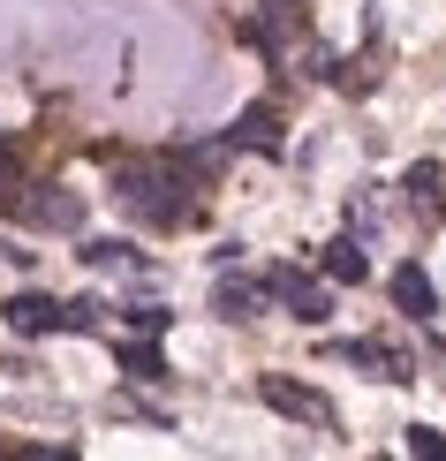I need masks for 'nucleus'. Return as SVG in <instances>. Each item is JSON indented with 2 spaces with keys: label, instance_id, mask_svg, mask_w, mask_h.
Segmentation results:
<instances>
[{
  "label": "nucleus",
  "instance_id": "obj_12",
  "mask_svg": "<svg viewBox=\"0 0 446 461\" xmlns=\"http://www.w3.org/2000/svg\"><path fill=\"white\" fill-rule=\"evenodd\" d=\"M76 258H84L91 273H137V249H129V242H114V235L84 242V249H76Z\"/></svg>",
  "mask_w": 446,
  "mask_h": 461
},
{
  "label": "nucleus",
  "instance_id": "obj_11",
  "mask_svg": "<svg viewBox=\"0 0 446 461\" xmlns=\"http://www.w3.org/2000/svg\"><path fill=\"white\" fill-rule=\"evenodd\" d=\"M258 303H265V280H220V287H212V311H220V318H258Z\"/></svg>",
  "mask_w": 446,
  "mask_h": 461
},
{
  "label": "nucleus",
  "instance_id": "obj_14",
  "mask_svg": "<svg viewBox=\"0 0 446 461\" xmlns=\"http://www.w3.org/2000/svg\"><path fill=\"white\" fill-rule=\"evenodd\" d=\"M99 311H106V303H61V333H99Z\"/></svg>",
  "mask_w": 446,
  "mask_h": 461
},
{
  "label": "nucleus",
  "instance_id": "obj_16",
  "mask_svg": "<svg viewBox=\"0 0 446 461\" xmlns=\"http://www.w3.org/2000/svg\"><path fill=\"white\" fill-rule=\"evenodd\" d=\"M129 325H137V333H167L174 311H159V303H129Z\"/></svg>",
  "mask_w": 446,
  "mask_h": 461
},
{
  "label": "nucleus",
  "instance_id": "obj_3",
  "mask_svg": "<svg viewBox=\"0 0 446 461\" xmlns=\"http://www.w3.org/2000/svg\"><path fill=\"white\" fill-rule=\"evenodd\" d=\"M265 295H280L303 325H325V318H333V295H325L310 273H296V265H273V273H265Z\"/></svg>",
  "mask_w": 446,
  "mask_h": 461
},
{
  "label": "nucleus",
  "instance_id": "obj_15",
  "mask_svg": "<svg viewBox=\"0 0 446 461\" xmlns=\"http://www.w3.org/2000/svg\"><path fill=\"white\" fill-rule=\"evenodd\" d=\"M409 454H423V461H446V431H432V424H409Z\"/></svg>",
  "mask_w": 446,
  "mask_h": 461
},
{
  "label": "nucleus",
  "instance_id": "obj_13",
  "mask_svg": "<svg viewBox=\"0 0 446 461\" xmlns=\"http://www.w3.org/2000/svg\"><path fill=\"white\" fill-rule=\"evenodd\" d=\"M401 189H409L416 204H439V167H432V159H416L409 175H401Z\"/></svg>",
  "mask_w": 446,
  "mask_h": 461
},
{
  "label": "nucleus",
  "instance_id": "obj_1",
  "mask_svg": "<svg viewBox=\"0 0 446 461\" xmlns=\"http://www.w3.org/2000/svg\"><path fill=\"white\" fill-rule=\"evenodd\" d=\"M114 197H122L137 220H151V227H182L189 220L182 175H159V167H151V175H122V182H114Z\"/></svg>",
  "mask_w": 446,
  "mask_h": 461
},
{
  "label": "nucleus",
  "instance_id": "obj_4",
  "mask_svg": "<svg viewBox=\"0 0 446 461\" xmlns=\"http://www.w3.org/2000/svg\"><path fill=\"white\" fill-rule=\"evenodd\" d=\"M333 356H341V363H356V371H371V378H394V386H401V378H416V371H409V356L386 348V340H333Z\"/></svg>",
  "mask_w": 446,
  "mask_h": 461
},
{
  "label": "nucleus",
  "instance_id": "obj_5",
  "mask_svg": "<svg viewBox=\"0 0 446 461\" xmlns=\"http://www.w3.org/2000/svg\"><path fill=\"white\" fill-rule=\"evenodd\" d=\"M8 325L23 340H46V333H61V303L38 295V287H23V295H8Z\"/></svg>",
  "mask_w": 446,
  "mask_h": 461
},
{
  "label": "nucleus",
  "instance_id": "obj_6",
  "mask_svg": "<svg viewBox=\"0 0 446 461\" xmlns=\"http://www.w3.org/2000/svg\"><path fill=\"white\" fill-rule=\"evenodd\" d=\"M394 303H401L416 325H432V318H439V287H432V273H423V265H394Z\"/></svg>",
  "mask_w": 446,
  "mask_h": 461
},
{
  "label": "nucleus",
  "instance_id": "obj_10",
  "mask_svg": "<svg viewBox=\"0 0 446 461\" xmlns=\"http://www.w3.org/2000/svg\"><path fill=\"white\" fill-rule=\"evenodd\" d=\"M325 280H341V287H363V280H371V258H363V249H356V235H341V242H325Z\"/></svg>",
  "mask_w": 446,
  "mask_h": 461
},
{
  "label": "nucleus",
  "instance_id": "obj_9",
  "mask_svg": "<svg viewBox=\"0 0 446 461\" xmlns=\"http://www.w3.org/2000/svg\"><path fill=\"white\" fill-rule=\"evenodd\" d=\"M15 212L38 220V227H76V220H84V197H68V189H38V197H23Z\"/></svg>",
  "mask_w": 446,
  "mask_h": 461
},
{
  "label": "nucleus",
  "instance_id": "obj_8",
  "mask_svg": "<svg viewBox=\"0 0 446 461\" xmlns=\"http://www.w3.org/2000/svg\"><path fill=\"white\" fill-rule=\"evenodd\" d=\"M227 144H242V151H280V113L273 106H242V122L235 129H227Z\"/></svg>",
  "mask_w": 446,
  "mask_h": 461
},
{
  "label": "nucleus",
  "instance_id": "obj_2",
  "mask_svg": "<svg viewBox=\"0 0 446 461\" xmlns=\"http://www.w3.org/2000/svg\"><path fill=\"white\" fill-rule=\"evenodd\" d=\"M258 401H265V409H273V416H287V424H310V431H333L341 424V416H333V401H325L318 386H303V378H258Z\"/></svg>",
  "mask_w": 446,
  "mask_h": 461
},
{
  "label": "nucleus",
  "instance_id": "obj_7",
  "mask_svg": "<svg viewBox=\"0 0 446 461\" xmlns=\"http://www.w3.org/2000/svg\"><path fill=\"white\" fill-rule=\"evenodd\" d=\"M114 363H122V371L137 378V386H159V378H174V371H167V356H159V333L122 340V348H114Z\"/></svg>",
  "mask_w": 446,
  "mask_h": 461
}]
</instances>
